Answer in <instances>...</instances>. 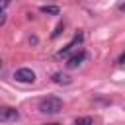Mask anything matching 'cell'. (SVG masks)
<instances>
[{
    "label": "cell",
    "instance_id": "12",
    "mask_svg": "<svg viewBox=\"0 0 125 125\" xmlns=\"http://www.w3.org/2000/svg\"><path fill=\"white\" fill-rule=\"evenodd\" d=\"M47 125H59V123H47Z\"/></svg>",
    "mask_w": 125,
    "mask_h": 125
},
{
    "label": "cell",
    "instance_id": "6",
    "mask_svg": "<svg viewBox=\"0 0 125 125\" xmlns=\"http://www.w3.org/2000/svg\"><path fill=\"white\" fill-rule=\"evenodd\" d=\"M51 80L55 82V84H62V86H66V84H70L72 82V78L68 76V74H64V72H53V76H51Z\"/></svg>",
    "mask_w": 125,
    "mask_h": 125
},
{
    "label": "cell",
    "instance_id": "4",
    "mask_svg": "<svg viewBox=\"0 0 125 125\" xmlns=\"http://www.w3.org/2000/svg\"><path fill=\"white\" fill-rule=\"evenodd\" d=\"M86 59V53L84 51H78V53H74L72 57H68L66 59V68H78L80 64H82V61Z\"/></svg>",
    "mask_w": 125,
    "mask_h": 125
},
{
    "label": "cell",
    "instance_id": "3",
    "mask_svg": "<svg viewBox=\"0 0 125 125\" xmlns=\"http://www.w3.org/2000/svg\"><path fill=\"white\" fill-rule=\"evenodd\" d=\"M20 117V113H18V109H14V107H2L0 109V121L2 123H10V121H16Z\"/></svg>",
    "mask_w": 125,
    "mask_h": 125
},
{
    "label": "cell",
    "instance_id": "10",
    "mask_svg": "<svg viewBox=\"0 0 125 125\" xmlns=\"http://www.w3.org/2000/svg\"><path fill=\"white\" fill-rule=\"evenodd\" d=\"M119 62H121V64H125V53H123V55L119 57Z\"/></svg>",
    "mask_w": 125,
    "mask_h": 125
},
{
    "label": "cell",
    "instance_id": "5",
    "mask_svg": "<svg viewBox=\"0 0 125 125\" xmlns=\"http://www.w3.org/2000/svg\"><path fill=\"white\" fill-rule=\"evenodd\" d=\"M80 41H82V33H76V35H74V39H72V41H70L64 49H61V51L57 53V57H64V55H68V53H70V51H72V49H74Z\"/></svg>",
    "mask_w": 125,
    "mask_h": 125
},
{
    "label": "cell",
    "instance_id": "9",
    "mask_svg": "<svg viewBox=\"0 0 125 125\" xmlns=\"http://www.w3.org/2000/svg\"><path fill=\"white\" fill-rule=\"evenodd\" d=\"M62 27H64V25H62V23H59V25H57V29H55V33H53L51 37H53V39H55V37H59V35H61V31H62Z\"/></svg>",
    "mask_w": 125,
    "mask_h": 125
},
{
    "label": "cell",
    "instance_id": "2",
    "mask_svg": "<svg viewBox=\"0 0 125 125\" xmlns=\"http://www.w3.org/2000/svg\"><path fill=\"white\" fill-rule=\"evenodd\" d=\"M14 78H16L18 82H21V84H33V82H35V72H33L31 68L23 66V68H18V70L14 72Z\"/></svg>",
    "mask_w": 125,
    "mask_h": 125
},
{
    "label": "cell",
    "instance_id": "7",
    "mask_svg": "<svg viewBox=\"0 0 125 125\" xmlns=\"http://www.w3.org/2000/svg\"><path fill=\"white\" fill-rule=\"evenodd\" d=\"M41 12H43V14H53V16H57V14H59V8H57V6H41Z\"/></svg>",
    "mask_w": 125,
    "mask_h": 125
},
{
    "label": "cell",
    "instance_id": "1",
    "mask_svg": "<svg viewBox=\"0 0 125 125\" xmlns=\"http://www.w3.org/2000/svg\"><path fill=\"white\" fill-rule=\"evenodd\" d=\"M61 109H62V100L57 96H49V98H43L39 102V111L45 115H55Z\"/></svg>",
    "mask_w": 125,
    "mask_h": 125
},
{
    "label": "cell",
    "instance_id": "8",
    "mask_svg": "<svg viewBox=\"0 0 125 125\" xmlns=\"http://www.w3.org/2000/svg\"><path fill=\"white\" fill-rule=\"evenodd\" d=\"M74 125H94V119L92 117H78L74 121Z\"/></svg>",
    "mask_w": 125,
    "mask_h": 125
},
{
    "label": "cell",
    "instance_id": "11",
    "mask_svg": "<svg viewBox=\"0 0 125 125\" xmlns=\"http://www.w3.org/2000/svg\"><path fill=\"white\" fill-rule=\"evenodd\" d=\"M119 8H121V10H123V12H125V2H123V4H121V6H119Z\"/></svg>",
    "mask_w": 125,
    "mask_h": 125
}]
</instances>
